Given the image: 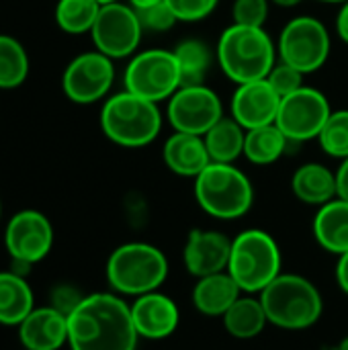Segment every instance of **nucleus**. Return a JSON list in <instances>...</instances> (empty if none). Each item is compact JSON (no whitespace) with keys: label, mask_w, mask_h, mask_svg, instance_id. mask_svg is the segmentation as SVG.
<instances>
[{"label":"nucleus","mask_w":348,"mask_h":350,"mask_svg":"<svg viewBox=\"0 0 348 350\" xmlns=\"http://www.w3.org/2000/svg\"><path fill=\"white\" fill-rule=\"evenodd\" d=\"M139 342L129 304L117 293H92L68 314L70 350H135Z\"/></svg>","instance_id":"1"},{"label":"nucleus","mask_w":348,"mask_h":350,"mask_svg":"<svg viewBox=\"0 0 348 350\" xmlns=\"http://www.w3.org/2000/svg\"><path fill=\"white\" fill-rule=\"evenodd\" d=\"M277 59V43L265 27L232 23L224 29L215 45V62L234 84L267 78Z\"/></svg>","instance_id":"2"},{"label":"nucleus","mask_w":348,"mask_h":350,"mask_svg":"<svg viewBox=\"0 0 348 350\" xmlns=\"http://www.w3.org/2000/svg\"><path fill=\"white\" fill-rule=\"evenodd\" d=\"M258 299L269 324L289 332L316 326L324 314V297L316 283L293 273H281L258 293Z\"/></svg>","instance_id":"3"},{"label":"nucleus","mask_w":348,"mask_h":350,"mask_svg":"<svg viewBox=\"0 0 348 350\" xmlns=\"http://www.w3.org/2000/svg\"><path fill=\"white\" fill-rule=\"evenodd\" d=\"M164 117L160 105L121 90L105 98L101 109V129L109 142L121 148L150 146L162 131Z\"/></svg>","instance_id":"4"},{"label":"nucleus","mask_w":348,"mask_h":350,"mask_svg":"<svg viewBox=\"0 0 348 350\" xmlns=\"http://www.w3.org/2000/svg\"><path fill=\"white\" fill-rule=\"evenodd\" d=\"M168 271V258L160 248L148 242H127L111 252L105 273L113 293L139 297L160 291Z\"/></svg>","instance_id":"5"},{"label":"nucleus","mask_w":348,"mask_h":350,"mask_svg":"<svg viewBox=\"0 0 348 350\" xmlns=\"http://www.w3.org/2000/svg\"><path fill=\"white\" fill-rule=\"evenodd\" d=\"M228 273L242 293L258 295L283 273V254L277 240L258 228H250L232 238Z\"/></svg>","instance_id":"6"},{"label":"nucleus","mask_w":348,"mask_h":350,"mask_svg":"<svg viewBox=\"0 0 348 350\" xmlns=\"http://www.w3.org/2000/svg\"><path fill=\"white\" fill-rule=\"evenodd\" d=\"M195 199L209 217L232 221L252 209L254 187L236 164L211 162L195 178Z\"/></svg>","instance_id":"7"},{"label":"nucleus","mask_w":348,"mask_h":350,"mask_svg":"<svg viewBox=\"0 0 348 350\" xmlns=\"http://www.w3.org/2000/svg\"><path fill=\"white\" fill-rule=\"evenodd\" d=\"M123 88L158 105L168 100L180 88L174 51L152 47L133 53L123 72Z\"/></svg>","instance_id":"8"},{"label":"nucleus","mask_w":348,"mask_h":350,"mask_svg":"<svg viewBox=\"0 0 348 350\" xmlns=\"http://www.w3.org/2000/svg\"><path fill=\"white\" fill-rule=\"evenodd\" d=\"M332 39L328 27L310 14L291 18L277 41L279 59L293 66L302 74L318 72L330 57Z\"/></svg>","instance_id":"9"},{"label":"nucleus","mask_w":348,"mask_h":350,"mask_svg":"<svg viewBox=\"0 0 348 350\" xmlns=\"http://www.w3.org/2000/svg\"><path fill=\"white\" fill-rule=\"evenodd\" d=\"M144 33L137 10L129 2L117 0L101 6L90 37L96 51L111 59H125L137 53Z\"/></svg>","instance_id":"10"},{"label":"nucleus","mask_w":348,"mask_h":350,"mask_svg":"<svg viewBox=\"0 0 348 350\" xmlns=\"http://www.w3.org/2000/svg\"><path fill=\"white\" fill-rule=\"evenodd\" d=\"M332 109L326 94L312 86H302L299 90L281 98L275 125L293 144H304L318 139L326 119Z\"/></svg>","instance_id":"11"},{"label":"nucleus","mask_w":348,"mask_h":350,"mask_svg":"<svg viewBox=\"0 0 348 350\" xmlns=\"http://www.w3.org/2000/svg\"><path fill=\"white\" fill-rule=\"evenodd\" d=\"M115 59L92 49L76 55L64 70L62 90L74 105H94L109 98L115 82Z\"/></svg>","instance_id":"12"},{"label":"nucleus","mask_w":348,"mask_h":350,"mask_svg":"<svg viewBox=\"0 0 348 350\" xmlns=\"http://www.w3.org/2000/svg\"><path fill=\"white\" fill-rule=\"evenodd\" d=\"M166 103V119L172 131L205 135L226 117L219 94L207 84L180 86Z\"/></svg>","instance_id":"13"},{"label":"nucleus","mask_w":348,"mask_h":350,"mask_svg":"<svg viewBox=\"0 0 348 350\" xmlns=\"http://www.w3.org/2000/svg\"><path fill=\"white\" fill-rule=\"evenodd\" d=\"M53 246V226L37 209L16 211L4 230V248L12 265L29 269L41 262Z\"/></svg>","instance_id":"14"},{"label":"nucleus","mask_w":348,"mask_h":350,"mask_svg":"<svg viewBox=\"0 0 348 350\" xmlns=\"http://www.w3.org/2000/svg\"><path fill=\"white\" fill-rule=\"evenodd\" d=\"M232 238L217 230H191L183 248V262L195 279L228 271Z\"/></svg>","instance_id":"15"},{"label":"nucleus","mask_w":348,"mask_h":350,"mask_svg":"<svg viewBox=\"0 0 348 350\" xmlns=\"http://www.w3.org/2000/svg\"><path fill=\"white\" fill-rule=\"evenodd\" d=\"M129 308L137 336L144 340H166L178 330L180 310L172 297L160 291L135 297Z\"/></svg>","instance_id":"16"},{"label":"nucleus","mask_w":348,"mask_h":350,"mask_svg":"<svg viewBox=\"0 0 348 350\" xmlns=\"http://www.w3.org/2000/svg\"><path fill=\"white\" fill-rule=\"evenodd\" d=\"M279 105H281V96L273 90L267 78L252 80V82L236 84L230 103V111H232L230 115L244 129H254L275 123Z\"/></svg>","instance_id":"17"},{"label":"nucleus","mask_w":348,"mask_h":350,"mask_svg":"<svg viewBox=\"0 0 348 350\" xmlns=\"http://www.w3.org/2000/svg\"><path fill=\"white\" fill-rule=\"evenodd\" d=\"M16 328L25 350H59L68 345V316L53 306L35 308Z\"/></svg>","instance_id":"18"},{"label":"nucleus","mask_w":348,"mask_h":350,"mask_svg":"<svg viewBox=\"0 0 348 350\" xmlns=\"http://www.w3.org/2000/svg\"><path fill=\"white\" fill-rule=\"evenodd\" d=\"M162 160L170 172L183 178H197L209 164V152L203 135L172 131L162 146Z\"/></svg>","instance_id":"19"},{"label":"nucleus","mask_w":348,"mask_h":350,"mask_svg":"<svg viewBox=\"0 0 348 350\" xmlns=\"http://www.w3.org/2000/svg\"><path fill=\"white\" fill-rule=\"evenodd\" d=\"M242 295V289L228 271L197 279L191 291L193 308L207 318H222Z\"/></svg>","instance_id":"20"},{"label":"nucleus","mask_w":348,"mask_h":350,"mask_svg":"<svg viewBox=\"0 0 348 350\" xmlns=\"http://www.w3.org/2000/svg\"><path fill=\"white\" fill-rule=\"evenodd\" d=\"M291 193L306 205L322 207L338 197L336 170L322 162H306L291 176Z\"/></svg>","instance_id":"21"},{"label":"nucleus","mask_w":348,"mask_h":350,"mask_svg":"<svg viewBox=\"0 0 348 350\" xmlns=\"http://www.w3.org/2000/svg\"><path fill=\"white\" fill-rule=\"evenodd\" d=\"M312 230L316 242L326 252L336 256L348 252V201L336 197L318 207Z\"/></svg>","instance_id":"22"},{"label":"nucleus","mask_w":348,"mask_h":350,"mask_svg":"<svg viewBox=\"0 0 348 350\" xmlns=\"http://www.w3.org/2000/svg\"><path fill=\"white\" fill-rule=\"evenodd\" d=\"M35 310V295L27 279L14 271L0 273V324L18 326Z\"/></svg>","instance_id":"23"},{"label":"nucleus","mask_w":348,"mask_h":350,"mask_svg":"<svg viewBox=\"0 0 348 350\" xmlns=\"http://www.w3.org/2000/svg\"><path fill=\"white\" fill-rule=\"evenodd\" d=\"M226 332L236 340H252L263 334L269 320L258 297L242 293L238 301L222 316Z\"/></svg>","instance_id":"24"},{"label":"nucleus","mask_w":348,"mask_h":350,"mask_svg":"<svg viewBox=\"0 0 348 350\" xmlns=\"http://www.w3.org/2000/svg\"><path fill=\"white\" fill-rule=\"evenodd\" d=\"M203 139H205V146H207L211 162L234 164L238 158L244 156L246 129L230 115V117H222L203 135Z\"/></svg>","instance_id":"25"},{"label":"nucleus","mask_w":348,"mask_h":350,"mask_svg":"<svg viewBox=\"0 0 348 350\" xmlns=\"http://www.w3.org/2000/svg\"><path fill=\"white\" fill-rule=\"evenodd\" d=\"M172 51L180 70V86L207 84L215 51L203 39H183L180 43H176Z\"/></svg>","instance_id":"26"},{"label":"nucleus","mask_w":348,"mask_h":350,"mask_svg":"<svg viewBox=\"0 0 348 350\" xmlns=\"http://www.w3.org/2000/svg\"><path fill=\"white\" fill-rule=\"evenodd\" d=\"M289 144L291 142L285 137V133L275 123L246 129L244 158L256 166H271L285 154Z\"/></svg>","instance_id":"27"},{"label":"nucleus","mask_w":348,"mask_h":350,"mask_svg":"<svg viewBox=\"0 0 348 350\" xmlns=\"http://www.w3.org/2000/svg\"><path fill=\"white\" fill-rule=\"evenodd\" d=\"M31 62L25 45L6 35L0 33V90H14L23 86L29 78Z\"/></svg>","instance_id":"28"},{"label":"nucleus","mask_w":348,"mask_h":350,"mask_svg":"<svg viewBox=\"0 0 348 350\" xmlns=\"http://www.w3.org/2000/svg\"><path fill=\"white\" fill-rule=\"evenodd\" d=\"M98 0H57L55 4V23L68 35L90 33L101 10Z\"/></svg>","instance_id":"29"},{"label":"nucleus","mask_w":348,"mask_h":350,"mask_svg":"<svg viewBox=\"0 0 348 350\" xmlns=\"http://www.w3.org/2000/svg\"><path fill=\"white\" fill-rule=\"evenodd\" d=\"M318 144L322 152L330 158H348V109H338L330 113L318 135Z\"/></svg>","instance_id":"30"},{"label":"nucleus","mask_w":348,"mask_h":350,"mask_svg":"<svg viewBox=\"0 0 348 350\" xmlns=\"http://www.w3.org/2000/svg\"><path fill=\"white\" fill-rule=\"evenodd\" d=\"M135 10H137V16H139L144 31L164 33V31H170L176 23H180L172 10V6L168 4V0H162L158 4H152L146 8H135Z\"/></svg>","instance_id":"31"},{"label":"nucleus","mask_w":348,"mask_h":350,"mask_svg":"<svg viewBox=\"0 0 348 350\" xmlns=\"http://www.w3.org/2000/svg\"><path fill=\"white\" fill-rule=\"evenodd\" d=\"M304 78H306V74H302V72L295 70L293 66H289V64L277 59V64L273 66V70H271L269 76H267V82H269V84L273 86V90L283 98V96H287V94L299 90L302 86H306V84H304Z\"/></svg>","instance_id":"32"},{"label":"nucleus","mask_w":348,"mask_h":350,"mask_svg":"<svg viewBox=\"0 0 348 350\" xmlns=\"http://www.w3.org/2000/svg\"><path fill=\"white\" fill-rule=\"evenodd\" d=\"M271 10V0H234L232 16L236 25L265 27Z\"/></svg>","instance_id":"33"},{"label":"nucleus","mask_w":348,"mask_h":350,"mask_svg":"<svg viewBox=\"0 0 348 350\" xmlns=\"http://www.w3.org/2000/svg\"><path fill=\"white\" fill-rule=\"evenodd\" d=\"M180 23H197L207 18L219 4V0H168Z\"/></svg>","instance_id":"34"},{"label":"nucleus","mask_w":348,"mask_h":350,"mask_svg":"<svg viewBox=\"0 0 348 350\" xmlns=\"http://www.w3.org/2000/svg\"><path fill=\"white\" fill-rule=\"evenodd\" d=\"M82 297H84V295H80L74 287L64 285V287H57V289L53 291V295H51V306H53L55 310H59L62 314L68 316V314L82 301Z\"/></svg>","instance_id":"35"},{"label":"nucleus","mask_w":348,"mask_h":350,"mask_svg":"<svg viewBox=\"0 0 348 350\" xmlns=\"http://www.w3.org/2000/svg\"><path fill=\"white\" fill-rule=\"evenodd\" d=\"M336 285L338 289L348 295V252L338 256V262H336Z\"/></svg>","instance_id":"36"},{"label":"nucleus","mask_w":348,"mask_h":350,"mask_svg":"<svg viewBox=\"0 0 348 350\" xmlns=\"http://www.w3.org/2000/svg\"><path fill=\"white\" fill-rule=\"evenodd\" d=\"M336 189L338 197L348 201V158L340 160V166L336 168Z\"/></svg>","instance_id":"37"},{"label":"nucleus","mask_w":348,"mask_h":350,"mask_svg":"<svg viewBox=\"0 0 348 350\" xmlns=\"http://www.w3.org/2000/svg\"><path fill=\"white\" fill-rule=\"evenodd\" d=\"M336 35L348 45V0L340 4V10L336 14Z\"/></svg>","instance_id":"38"},{"label":"nucleus","mask_w":348,"mask_h":350,"mask_svg":"<svg viewBox=\"0 0 348 350\" xmlns=\"http://www.w3.org/2000/svg\"><path fill=\"white\" fill-rule=\"evenodd\" d=\"M304 0H271V4H275V6H281V8H295V6H299Z\"/></svg>","instance_id":"39"},{"label":"nucleus","mask_w":348,"mask_h":350,"mask_svg":"<svg viewBox=\"0 0 348 350\" xmlns=\"http://www.w3.org/2000/svg\"><path fill=\"white\" fill-rule=\"evenodd\" d=\"M133 8H146V6H152V4H158L162 0H127Z\"/></svg>","instance_id":"40"},{"label":"nucleus","mask_w":348,"mask_h":350,"mask_svg":"<svg viewBox=\"0 0 348 350\" xmlns=\"http://www.w3.org/2000/svg\"><path fill=\"white\" fill-rule=\"evenodd\" d=\"M336 350H348V336H345V338H343V340L338 342Z\"/></svg>","instance_id":"41"},{"label":"nucleus","mask_w":348,"mask_h":350,"mask_svg":"<svg viewBox=\"0 0 348 350\" xmlns=\"http://www.w3.org/2000/svg\"><path fill=\"white\" fill-rule=\"evenodd\" d=\"M318 2H326V4H343L347 0H318Z\"/></svg>","instance_id":"42"},{"label":"nucleus","mask_w":348,"mask_h":350,"mask_svg":"<svg viewBox=\"0 0 348 350\" xmlns=\"http://www.w3.org/2000/svg\"><path fill=\"white\" fill-rule=\"evenodd\" d=\"M101 4H109V2H117V0H98Z\"/></svg>","instance_id":"43"},{"label":"nucleus","mask_w":348,"mask_h":350,"mask_svg":"<svg viewBox=\"0 0 348 350\" xmlns=\"http://www.w3.org/2000/svg\"><path fill=\"white\" fill-rule=\"evenodd\" d=\"M0 219H2V201H0Z\"/></svg>","instance_id":"44"}]
</instances>
